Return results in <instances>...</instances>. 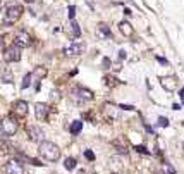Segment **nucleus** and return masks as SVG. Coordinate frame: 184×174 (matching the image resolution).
<instances>
[{
  "instance_id": "b1692460",
  "label": "nucleus",
  "mask_w": 184,
  "mask_h": 174,
  "mask_svg": "<svg viewBox=\"0 0 184 174\" xmlns=\"http://www.w3.org/2000/svg\"><path fill=\"white\" fill-rule=\"evenodd\" d=\"M136 150H138L139 154H148V150H146L144 147H141V145H138V147H136Z\"/></svg>"
},
{
  "instance_id": "a878e982",
  "label": "nucleus",
  "mask_w": 184,
  "mask_h": 174,
  "mask_svg": "<svg viewBox=\"0 0 184 174\" xmlns=\"http://www.w3.org/2000/svg\"><path fill=\"white\" fill-rule=\"evenodd\" d=\"M119 55H121V59H126V52H124V50L119 52Z\"/></svg>"
},
{
  "instance_id": "6ab92c4d",
  "label": "nucleus",
  "mask_w": 184,
  "mask_h": 174,
  "mask_svg": "<svg viewBox=\"0 0 184 174\" xmlns=\"http://www.w3.org/2000/svg\"><path fill=\"white\" fill-rule=\"evenodd\" d=\"M71 26H72V33H74V35H76L78 38H79V35H81V30H79V24H78V22H72Z\"/></svg>"
},
{
  "instance_id": "4468645a",
  "label": "nucleus",
  "mask_w": 184,
  "mask_h": 174,
  "mask_svg": "<svg viewBox=\"0 0 184 174\" xmlns=\"http://www.w3.org/2000/svg\"><path fill=\"white\" fill-rule=\"evenodd\" d=\"M76 165H78L76 157H67V159L64 160V167H65L67 171H74V169H76Z\"/></svg>"
},
{
  "instance_id": "5701e85b",
  "label": "nucleus",
  "mask_w": 184,
  "mask_h": 174,
  "mask_svg": "<svg viewBox=\"0 0 184 174\" xmlns=\"http://www.w3.org/2000/svg\"><path fill=\"white\" fill-rule=\"evenodd\" d=\"M158 124H160V126H169V121H167V119H165V117H158Z\"/></svg>"
},
{
  "instance_id": "dca6fc26",
  "label": "nucleus",
  "mask_w": 184,
  "mask_h": 174,
  "mask_svg": "<svg viewBox=\"0 0 184 174\" xmlns=\"http://www.w3.org/2000/svg\"><path fill=\"white\" fill-rule=\"evenodd\" d=\"M83 129V121H74V123L71 124V128H69V131H71L72 134H79Z\"/></svg>"
},
{
  "instance_id": "2eb2a0df",
  "label": "nucleus",
  "mask_w": 184,
  "mask_h": 174,
  "mask_svg": "<svg viewBox=\"0 0 184 174\" xmlns=\"http://www.w3.org/2000/svg\"><path fill=\"white\" fill-rule=\"evenodd\" d=\"M160 84L164 86L165 90H169V92H170V90H174V86H175V83H174V79H172V78H162V79H160Z\"/></svg>"
},
{
  "instance_id": "f03ea898",
  "label": "nucleus",
  "mask_w": 184,
  "mask_h": 174,
  "mask_svg": "<svg viewBox=\"0 0 184 174\" xmlns=\"http://www.w3.org/2000/svg\"><path fill=\"white\" fill-rule=\"evenodd\" d=\"M22 5L21 4H10L7 5V9H5V14H4V24H14V22H17L21 19V16H22Z\"/></svg>"
},
{
  "instance_id": "bb28decb",
  "label": "nucleus",
  "mask_w": 184,
  "mask_h": 174,
  "mask_svg": "<svg viewBox=\"0 0 184 174\" xmlns=\"http://www.w3.org/2000/svg\"><path fill=\"white\" fill-rule=\"evenodd\" d=\"M26 2H33V0H26Z\"/></svg>"
},
{
  "instance_id": "f8f14e48",
  "label": "nucleus",
  "mask_w": 184,
  "mask_h": 174,
  "mask_svg": "<svg viewBox=\"0 0 184 174\" xmlns=\"http://www.w3.org/2000/svg\"><path fill=\"white\" fill-rule=\"evenodd\" d=\"M96 35H98V38H112V31L109 28V24H105V22H100L96 26Z\"/></svg>"
},
{
  "instance_id": "aec40b11",
  "label": "nucleus",
  "mask_w": 184,
  "mask_h": 174,
  "mask_svg": "<svg viewBox=\"0 0 184 174\" xmlns=\"http://www.w3.org/2000/svg\"><path fill=\"white\" fill-rule=\"evenodd\" d=\"M84 157H86L88 160H95V154H93L91 150H84Z\"/></svg>"
},
{
  "instance_id": "393cba45",
  "label": "nucleus",
  "mask_w": 184,
  "mask_h": 174,
  "mask_svg": "<svg viewBox=\"0 0 184 174\" xmlns=\"http://www.w3.org/2000/svg\"><path fill=\"white\" fill-rule=\"evenodd\" d=\"M119 107H121V109H124V110H133V109H134L133 105H119Z\"/></svg>"
},
{
  "instance_id": "cd10ccee",
  "label": "nucleus",
  "mask_w": 184,
  "mask_h": 174,
  "mask_svg": "<svg viewBox=\"0 0 184 174\" xmlns=\"http://www.w3.org/2000/svg\"><path fill=\"white\" fill-rule=\"evenodd\" d=\"M112 174H119V173H112Z\"/></svg>"
},
{
  "instance_id": "4be33fe9",
  "label": "nucleus",
  "mask_w": 184,
  "mask_h": 174,
  "mask_svg": "<svg viewBox=\"0 0 184 174\" xmlns=\"http://www.w3.org/2000/svg\"><path fill=\"white\" fill-rule=\"evenodd\" d=\"M102 66H103V69H109V67H110V59L105 57V59L102 61Z\"/></svg>"
},
{
  "instance_id": "20e7f679",
  "label": "nucleus",
  "mask_w": 184,
  "mask_h": 174,
  "mask_svg": "<svg viewBox=\"0 0 184 174\" xmlns=\"http://www.w3.org/2000/svg\"><path fill=\"white\" fill-rule=\"evenodd\" d=\"M0 131L4 136H14L16 131H17V123L12 119V117H4L2 121H0Z\"/></svg>"
},
{
  "instance_id": "7ed1b4c3",
  "label": "nucleus",
  "mask_w": 184,
  "mask_h": 174,
  "mask_svg": "<svg viewBox=\"0 0 184 174\" xmlns=\"http://www.w3.org/2000/svg\"><path fill=\"white\" fill-rule=\"evenodd\" d=\"M84 50H86L84 41L74 40V41L67 43V45L64 47V55H65V57H79L81 53H84Z\"/></svg>"
},
{
  "instance_id": "9b49d317",
  "label": "nucleus",
  "mask_w": 184,
  "mask_h": 174,
  "mask_svg": "<svg viewBox=\"0 0 184 174\" xmlns=\"http://www.w3.org/2000/svg\"><path fill=\"white\" fill-rule=\"evenodd\" d=\"M5 173H7V174H24L22 162H17V160L9 162V164H7V167H5Z\"/></svg>"
},
{
  "instance_id": "6e6552de",
  "label": "nucleus",
  "mask_w": 184,
  "mask_h": 174,
  "mask_svg": "<svg viewBox=\"0 0 184 174\" xmlns=\"http://www.w3.org/2000/svg\"><path fill=\"white\" fill-rule=\"evenodd\" d=\"M28 136H29L31 142L41 143V142L45 140V131L41 129L40 126H29V128H28Z\"/></svg>"
},
{
  "instance_id": "9d476101",
  "label": "nucleus",
  "mask_w": 184,
  "mask_h": 174,
  "mask_svg": "<svg viewBox=\"0 0 184 174\" xmlns=\"http://www.w3.org/2000/svg\"><path fill=\"white\" fill-rule=\"evenodd\" d=\"M12 114L16 117H24L28 114V103L24 100H17V102L12 103Z\"/></svg>"
},
{
  "instance_id": "412c9836",
  "label": "nucleus",
  "mask_w": 184,
  "mask_h": 174,
  "mask_svg": "<svg viewBox=\"0 0 184 174\" xmlns=\"http://www.w3.org/2000/svg\"><path fill=\"white\" fill-rule=\"evenodd\" d=\"M74 16H76V7L69 5V19H74Z\"/></svg>"
},
{
  "instance_id": "ddd939ff",
  "label": "nucleus",
  "mask_w": 184,
  "mask_h": 174,
  "mask_svg": "<svg viewBox=\"0 0 184 174\" xmlns=\"http://www.w3.org/2000/svg\"><path fill=\"white\" fill-rule=\"evenodd\" d=\"M119 31L122 33L124 36H131L133 35V28H131V24L127 21H121L119 22Z\"/></svg>"
},
{
  "instance_id": "f3484780",
  "label": "nucleus",
  "mask_w": 184,
  "mask_h": 174,
  "mask_svg": "<svg viewBox=\"0 0 184 174\" xmlns=\"http://www.w3.org/2000/svg\"><path fill=\"white\" fill-rule=\"evenodd\" d=\"M0 79H2L4 83H12L14 81V76H12V72L10 71L5 69V71H2V74H0Z\"/></svg>"
},
{
  "instance_id": "423d86ee",
  "label": "nucleus",
  "mask_w": 184,
  "mask_h": 174,
  "mask_svg": "<svg viewBox=\"0 0 184 174\" xmlns=\"http://www.w3.org/2000/svg\"><path fill=\"white\" fill-rule=\"evenodd\" d=\"M31 43H33V38H31V35L28 31H21V33H17L14 36V45L19 47V48H26V47H29Z\"/></svg>"
},
{
  "instance_id": "0eeeda50",
  "label": "nucleus",
  "mask_w": 184,
  "mask_h": 174,
  "mask_svg": "<svg viewBox=\"0 0 184 174\" xmlns=\"http://www.w3.org/2000/svg\"><path fill=\"white\" fill-rule=\"evenodd\" d=\"M4 59L7 62H19L21 61V48L16 45H10L4 50Z\"/></svg>"
},
{
  "instance_id": "1a4fd4ad",
  "label": "nucleus",
  "mask_w": 184,
  "mask_h": 174,
  "mask_svg": "<svg viewBox=\"0 0 184 174\" xmlns=\"http://www.w3.org/2000/svg\"><path fill=\"white\" fill-rule=\"evenodd\" d=\"M48 112H50V105H48V103H43V102L34 103V114H36V117H38L40 121L47 119V117H48Z\"/></svg>"
},
{
  "instance_id": "f257e3e1",
  "label": "nucleus",
  "mask_w": 184,
  "mask_h": 174,
  "mask_svg": "<svg viewBox=\"0 0 184 174\" xmlns=\"http://www.w3.org/2000/svg\"><path fill=\"white\" fill-rule=\"evenodd\" d=\"M38 152H40V155L45 159V160H48V162H57V160L60 159V148L53 143V142H48V140H43V142H41Z\"/></svg>"
},
{
  "instance_id": "a211bd4d",
  "label": "nucleus",
  "mask_w": 184,
  "mask_h": 174,
  "mask_svg": "<svg viewBox=\"0 0 184 174\" xmlns=\"http://www.w3.org/2000/svg\"><path fill=\"white\" fill-rule=\"evenodd\" d=\"M31 78H33V74H31V72L24 74V78H22V84H21V88H22V90H26V88L31 84Z\"/></svg>"
},
{
  "instance_id": "39448f33",
  "label": "nucleus",
  "mask_w": 184,
  "mask_h": 174,
  "mask_svg": "<svg viewBox=\"0 0 184 174\" xmlns=\"http://www.w3.org/2000/svg\"><path fill=\"white\" fill-rule=\"evenodd\" d=\"M72 95H74V100L78 103H86L93 98V92L88 90V88H83V86H78L72 90Z\"/></svg>"
}]
</instances>
